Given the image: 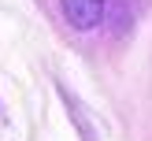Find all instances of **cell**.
I'll return each mask as SVG.
<instances>
[{
    "label": "cell",
    "mask_w": 152,
    "mask_h": 141,
    "mask_svg": "<svg viewBox=\"0 0 152 141\" xmlns=\"http://www.w3.org/2000/svg\"><path fill=\"white\" fill-rule=\"evenodd\" d=\"M59 7L74 30H93L104 19V0H59Z\"/></svg>",
    "instance_id": "cell-1"
}]
</instances>
